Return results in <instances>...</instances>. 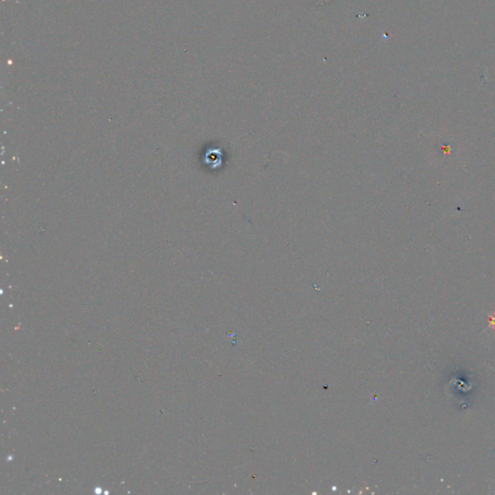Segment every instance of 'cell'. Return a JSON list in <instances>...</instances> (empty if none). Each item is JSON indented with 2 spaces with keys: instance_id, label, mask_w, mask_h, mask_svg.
Segmentation results:
<instances>
[{
  "instance_id": "1",
  "label": "cell",
  "mask_w": 495,
  "mask_h": 495,
  "mask_svg": "<svg viewBox=\"0 0 495 495\" xmlns=\"http://www.w3.org/2000/svg\"><path fill=\"white\" fill-rule=\"evenodd\" d=\"M490 327L495 328V313L490 316Z\"/></svg>"
}]
</instances>
